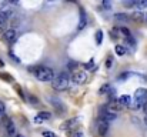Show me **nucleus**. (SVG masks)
Listing matches in <instances>:
<instances>
[{"label": "nucleus", "instance_id": "1", "mask_svg": "<svg viewBox=\"0 0 147 137\" xmlns=\"http://www.w3.org/2000/svg\"><path fill=\"white\" fill-rule=\"evenodd\" d=\"M34 76H36V79L40 80V82H51V80L54 79L53 70L49 69V67H43V66L34 69Z\"/></svg>", "mask_w": 147, "mask_h": 137}, {"label": "nucleus", "instance_id": "2", "mask_svg": "<svg viewBox=\"0 0 147 137\" xmlns=\"http://www.w3.org/2000/svg\"><path fill=\"white\" fill-rule=\"evenodd\" d=\"M51 82H53V87L56 90H66L69 87L70 79H69V76L66 73H59L57 76H54V79Z\"/></svg>", "mask_w": 147, "mask_h": 137}, {"label": "nucleus", "instance_id": "3", "mask_svg": "<svg viewBox=\"0 0 147 137\" xmlns=\"http://www.w3.org/2000/svg\"><path fill=\"white\" fill-rule=\"evenodd\" d=\"M147 101V89H137L134 93V101L130 104L133 109H140Z\"/></svg>", "mask_w": 147, "mask_h": 137}, {"label": "nucleus", "instance_id": "4", "mask_svg": "<svg viewBox=\"0 0 147 137\" xmlns=\"http://www.w3.org/2000/svg\"><path fill=\"white\" fill-rule=\"evenodd\" d=\"M11 14H13V10L10 9L9 3H3L1 7H0V17L3 20H7L9 17H11Z\"/></svg>", "mask_w": 147, "mask_h": 137}, {"label": "nucleus", "instance_id": "5", "mask_svg": "<svg viewBox=\"0 0 147 137\" xmlns=\"http://www.w3.org/2000/svg\"><path fill=\"white\" fill-rule=\"evenodd\" d=\"M71 80H73L76 84H84L86 80H87V76H86V73H83V72H76V73L73 74Z\"/></svg>", "mask_w": 147, "mask_h": 137}, {"label": "nucleus", "instance_id": "6", "mask_svg": "<svg viewBox=\"0 0 147 137\" xmlns=\"http://www.w3.org/2000/svg\"><path fill=\"white\" fill-rule=\"evenodd\" d=\"M3 37H4V40H6V42L13 43V42L17 39V33H16V30H14V29H9V30H6V32L3 33Z\"/></svg>", "mask_w": 147, "mask_h": 137}, {"label": "nucleus", "instance_id": "7", "mask_svg": "<svg viewBox=\"0 0 147 137\" xmlns=\"http://www.w3.org/2000/svg\"><path fill=\"white\" fill-rule=\"evenodd\" d=\"M97 130H98V134L104 136V134L109 132V123H107V121H104L103 119H98V121H97Z\"/></svg>", "mask_w": 147, "mask_h": 137}, {"label": "nucleus", "instance_id": "8", "mask_svg": "<svg viewBox=\"0 0 147 137\" xmlns=\"http://www.w3.org/2000/svg\"><path fill=\"white\" fill-rule=\"evenodd\" d=\"M77 119H70V120H67V121H64L60 127H61V130H67V132H70V129H73L76 124H77Z\"/></svg>", "mask_w": 147, "mask_h": 137}, {"label": "nucleus", "instance_id": "9", "mask_svg": "<svg viewBox=\"0 0 147 137\" xmlns=\"http://www.w3.org/2000/svg\"><path fill=\"white\" fill-rule=\"evenodd\" d=\"M130 19H133V22H136V23H144V20H146V17L142 11H133Z\"/></svg>", "mask_w": 147, "mask_h": 137}, {"label": "nucleus", "instance_id": "10", "mask_svg": "<svg viewBox=\"0 0 147 137\" xmlns=\"http://www.w3.org/2000/svg\"><path fill=\"white\" fill-rule=\"evenodd\" d=\"M117 103L123 107V106H130L131 104V97L130 96H120L117 99Z\"/></svg>", "mask_w": 147, "mask_h": 137}, {"label": "nucleus", "instance_id": "11", "mask_svg": "<svg viewBox=\"0 0 147 137\" xmlns=\"http://www.w3.org/2000/svg\"><path fill=\"white\" fill-rule=\"evenodd\" d=\"M4 129H6L7 134H9L10 137H14V136H16V126H14V123H13V121H10V123H9V124H7Z\"/></svg>", "mask_w": 147, "mask_h": 137}, {"label": "nucleus", "instance_id": "12", "mask_svg": "<svg viewBox=\"0 0 147 137\" xmlns=\"http://www.w3.org/2000/svg\"><path fill=\"white\" fill-rule=\"evenodd\" d=\"M114 20H116V22H123V23H124V22H129L130 17H129L126 13H116V14H114Z\"/></svg>", "mask_w": 147, "mask_h": 137}, {"label": "nucleus", "instance_id": "13", "mask_svg": "<svg viewBox=\"0 0 147 137\" xmlns=\"http://www.w3.org/2000/svg\"><path fill=\"white\" fill-rule=\"evenodd\" d=\"M87 23V19H86V13L83 9H80V23H79V30H82Z\"/></svg>", "mask_w": 147, "mask_h": 137}, {"label": "nucleus", "instance_id": "14", "mask_svg": "<svg viewBox=\"0 0 147 137\" xmlns=\"http://www.w3.org/2000/svg\"><path fill=\"white\" fill-rule=\"evenodd\" d=\"M137 7H139V11H147V0H137Z\"/></svg>", "mask_w": 147, "mask_h": 137}, {"label": "nucleus", "instance_id": "15", "mask_svg": "<svg viewBox=\"0 0 147 137\" xmlns=\"http://www.w3.org/2000/svg\"><path fill=\"white\" fill-rule=\"evenodd\" d=\"M123 46H124V47H127V46H129V47H130L131 50H134V46H136V40H134V39H133V37L130 36V37H127V39H126V43H124Z\"/></svg>", "mask_w": 147, "mask_h": 137}, {"label": "nucleus", "instance_id": "16", "mask_svg": "<svg viewBox=\"0 0 147 137\" xmlns=\"http://www.w3.org/2000/svg\"><path fill=\"white\" fill-rule=\"evenodd\" d=\"M114 50H116V54L117 56H123V54H126V47L123 45H117L114 47Z\"/></svg>", "mask_w": 147, "mask_h": 137}, {"label": "nucleus", "instance_id": "17", "mask_svg": "<svg viewBox=\"0 0 147 137\" xmlns=\"http://www.w3.org/2000/svg\"><path fill=\"white\" fill-rule=\"evenodd\" d=\"M51 106H54V107L57 109V111H60V113L64 110V107H63V106L60 104V101H59V100H56V99H51Z\"/></svg>", "mask_w": 147, "mask_h": 137}, {"label": "nucleus", "instance_id": "18", "mask_svg": "<svg viewBox=\"0 0 147 137\" xmlns=\"http://www.w3.org/2000/svg\"><path fill=\"white\" fill-rule=\"evenodd\" d=\"M37 117L40 120H49V119H51V113H49V111H40Z\"/></svg>", "mask_w": 147, "mask_h": 137}, {"label": "nucleus", "instance_id": "19", "mask_svg": "<svg viewBox=\"0 0 147 137\" xmlns=\"http://www.w3.org/2000/svg\"><path fill=\"white\" fill-rule=\"evenodd\" d=\"M119 32H120V33H121V34L126 37V39L131 36V33H130V30H129L127 27H120V29H119Z\"/></svg>", "mask_w": 147, "mask_h": 137}, {"label": "nucleus", "instance_id": "20", "mask_svg": "<svg viewBox=\"0 0 147 137\" xmlns=\"http://www.w3.org/2000/svg\"><path fill=\"white\" fill-rule=\"evenodd\" d=\"M101 42H103V32H101V30H97V32H96V43H97V45H101Z\"/></svg>", "mask_w": 147, "mask_h": 137}, {"label": "nucleus", "instance_id": "21", "mask_svg": "<svg viewBox=\"0 0 147 137\" xmlns=\"http://www.w3.org/2000/svg\"><path fill=\"white\" fill-rule=\"evenodd\" d=\"M69 136L70 137H83V133L79 132V130H77V132L74 130V132H69Z\"/></svg>", "mask_w": 147, "mask_h": 137}, {"label": "nucleus", "instance_id": "22", "mask_svg": "<svg viewBox=\"0 0 147 137\" xmlns=\"http://www.w3.org/2000/svg\"><path fill=\"white\" fill-rule=\"evenodd\" d=\"M11 121V119L10 117H7V116H3V119H1V124H3V127H6L9 123Z\"/></svg>", "mask_w": 147, "mask_h": 137}, {"label": "nucleus", "instance_id": "23", "mask_svg": "<svg viewBox=\"0 0 147 137\" xmlns=\"http://www.w3.org/2000/svg\"><path fill=\"white\" fill-rule=\"evenodd\" d=\"M136 3H137V0H124V6H127V7H133Z\"/></svg>", "mask_w": 147, "mask_h": 137}, {"label": "nucleus", "instance_id": "24", "mask_svg": "<svg viewBox=\"0 0 147 137\" xmlns=\"http://www.w3.org/2000/svg\"><path fill=\"white\" fill-rule=\"evenodd\" d=\"M107 90H110V86H109V84H104V86H101V89L98 90V93H100V94H106Z\"/></svg>", "mask_w": 147, "mask_h": 137}, {"label": "nucleus", "instance_id": "25", "mask_svg": "<svg viewBox=\"0 0 147 137\" xmlns=\"http://www.w3.org/2000/svg\"><path fill=\"white\" fill-rule=\"evenodd\" d=\"M42 136L43 137H56V134H54L53 132H50V130H45V132L42 133Z\"/></svg>", "mask_w": 147, "mask_h": 137}, {"label": "nucleus", "instance_id": "26", "mask_svg": "<svg viewBox=\"0 0 147 137\" xmlns=\"http://www.w3.org/2000/svg\"><path fill=\"white\" fill-rule=\"evenodd\" d=\"M67 67H69L71 72H74V70L77 69V63H76V61H70V63L67 64Z\"/></svg>", "mask_w": 147, "mask_h": 137}, {"label": "nucleus", "instance_id": "27", "mask_svg": "<svg viewBox=\"0 0 147 137\" xmlns=\"http://www.w3.org/2000/svg\"><path fill=\"white\" fill-rule=\"evenodd\" d=\"M4 113H6V106H4V103H3V101H0V116L3 117V116H4Z\"/></svg>", "mask_w": 147, "mask_h": 137}, {"label": "nucleus", "instance_id": "28", "mask_svg": "<svg viewBox=\"0 0 147 137\" xmlns=\"http://www.w3.org/2000/svg\"><path fill=\"white\" fill-rule=\"evenodd\" d=\"M111 64H113V57H111V56H109V57H107V60H106V67H107V69H110V66H111Z\"/></svg>", "mask_w": 147, "mask_h": 137}, {"label": "nucleus", "instance_id": "29", "mask_svg": "<svg viewBox=\"0 0 147 137\" xmlns=\"http://www.w3.org/2000/svg\"><path fill=\"white\" fill-rule=\"evenodd\" d=\"M0 77H3V79H6V82H13V77H11V76H9V74H4V73H0Z\"/></svg>", "mask_w": 147, "mask_h": 137}, {"label": "nucleus", "instance_id": "30", "mask_svg": "<svg viewBox=\"0 0 147 137\" xmlns=\"http://www.w3.org/2000/svg\"><path fill=\"white\" fill-rule=\"evenodd\" d=\"M103 7L104 9H110L111 7V0H103Z\"/></svg>", "mask_w": 147, "mask_h": 137}, {"label": "nucleus", "instance_id": "31", "mask_svg": "<svg viewBox=\"0 0 147 137\" xmlns=\"http://www.w3.org/2000/svg\"><path fill=\"white\" fill-rule=\"evenodd\" d=\"M4 23H6V20H3L0 17V33H4Z\"/></svg>", "mask_w": 147, "mask_h": 137}, {"label": "nucleus", "instance_id": "32", "mask_svg": "<svg viewBox=\"0 0 147 137\" xmlns=\"http://www.w3.org/2000/svg\"><path fill=\"white\" fill-rule=\"evenodd\" d=\"M29 101H32V104H37L39 103V100L34 96H29Z\"/></svg>", "mask_w": 147, "mask_h": 137}, {"label": "nucleus", "instance_id": "33", "mask_svg": "<svg viewBox=\"0 0 147 137\" xmlns=\"http://www.w3.org/2000/svg\"><path fill=\"white\" fill-rule=\"evenodd\" d=\"M116 33H117V30H116V29H113V30L110 32V34H111V39H113V40H117V34H116Z\"/></svg>", "mask_w": 147, "mask_h": 137}, {"label": "nucleus", "instance_id": "34", "mask_svg": "<svg viewBox=\"0 0 147 137\" xmlns=\"http://www.w3.org/2000/svg\"><path fill=\"white\" fill-rule=\"evenodd\" d=\"M9 4H19V0H7Z\"/></svg>", "mask_w": 147, "mask_h": 137}, {"label": "nucleus", "instance_id": "35", "mask_svg": "<svg viewBox=\"0 0 147 137\" xmlns=\"http://www.w3.org/2000/svg\"><path fill=\"white\" fill-rule=\"evenodd\" d=\"M142 109H143V111H144V114H146V116H147V101H146V103H144V104H143V107H142Z\"/></svg>", "mask_w": 147, "mask_h": 137}, {"label": "nucleus", "instance_id": "36", "mask_svg": "<svg viewBox=\"0 0 147 137\" xmlns=\"http://www.w3.org/2000/svg\"><path fill=\"white\" fill-rule=\"evenodd\" d=\"M14 137H24V136H23V134H16Z\"/></svg>", "mask_w": 147, "mask_h": 137}, {"label": "nucleus", "instance_id": "37", "mask_svg": "<svg viewBox=\"0 0 147 137\" xmlns=\"http://www.w3.org/2000/svg\"><path fill=\"white\" fill-rule=\"evenodd\" d=\"M0 67H3V61L1 60H0Z\"/></svg>", "mask_w": 147, "mask_h": 137}, {"label": "nucleus", "instance_id": "38", "mask_svg": "<svg viewBox=\"0 0 147 137\" xmlns=\"http://www.w3.org/2000/svg\"><path fill=\"white\" fill-rule=\"evenodd\" d=\"M69 1H71V3H76V1H77V0H69Z\"/></svg>", "mask_w": 147, "mask_h": 137}, {"label": "nucleus", "instance_id": "39", "mask_svg": "<svg viewBox=\"0 0 147 137\" xmlns=\"http://www.w3.org/2000/svg\"><path fill=\"white\" fill-rule=\"evenodd\" d=\"M49 1H57V0H49Z\"/></svg>", "mask_w": 147, "mask_h": 137}, {"label": "nucleus", "instance_id": "40", "mask_svg": "<svg viewBox=\"0 0 147 137\" xmlns=\"http://www.w3.org/2000/svg\"><path fill=\"white\" fill-rule=\"evenodd\" d=\"M144 17H146V20H147V14H146V16H144Z\"/></svg>", "mask_w": 147, "mask_h": 137}, {"label": "nucleus", "instance_id": "41", "mask_svg": "<svg viewBox=\"0 0 147 137\" xmlns=\"http://www.w3.org/2000/svg\"><path fill=\"white\" fill-rule=\"evenodd\" d=\"M146 123H147V116H146Z\"/></svg>", "mask_w": 147, "mask_h": 137}]
</instances>
